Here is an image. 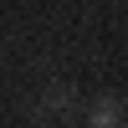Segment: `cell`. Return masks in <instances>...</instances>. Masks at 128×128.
Wrapping results in <instances>:
<instances>
[{
	"instance_id": "1",
	"label": "cell",
	"mask_w": 128,
	"mask_h": 128,
	"mask_svg": "<svg viewBox=\"0 0 128 128\" xmlns=\"http://www.w3.org/2000/svg\"><path fill=\"white\" fill-rule=\"evenodd\" d=\"M118 118H123V102L118 98H102L98 108H92V128H113Z\"/></svg>"
}]
</instances>
